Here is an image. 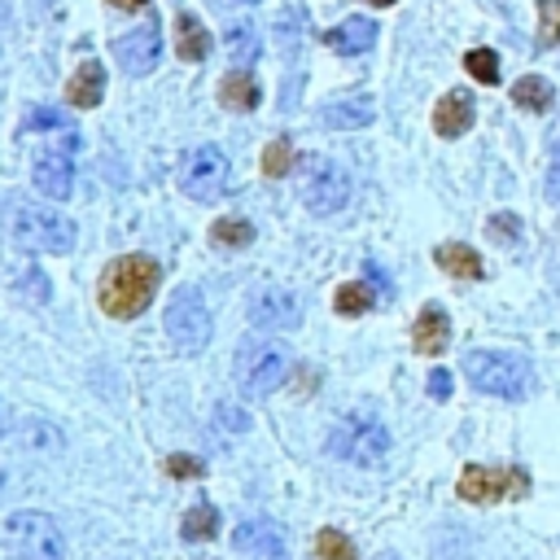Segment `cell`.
Returning a JSON list of instances; mask_svg holds the SVG:
<instances>
[{"instance_id":"obj_1","label":"cell","mask_w":560,"mask_h":560,"mask_svg":"<svg viewBox=\"0 0 560 560\" xmlns=\"http://www.w3.org/2000/svg\"><path fill=\"white\" fill-rule=\"evenodd\" d=\"M162 284V267L149 258V254H122L114 258L105 271H101V284H96V298H101V311L114 315V319H136L144 315V306L153 302Z\"/></svg>"},{"instance_id":"obj_2","label":"cell","mask_w":560,"mask_h":560,"mask_svg":"<svg viewBox=\"0 0 560 560\" xmlns=\"http://www.w3.org/2000/svg\"><path fill=\"white\" fill-rule=\"evenodd\" d=\"M464 376L472 389L481 394H494V398H529L534 394V368L521 359V354H508V350H468L464 354Z\"/></svg>"},{"instance_id":"obj_3","label":"cell","mask_w":560,"mask_h":560,"mask_svg":"<svg viewBox=\"0 0 560 560\" xmlns=\"http://www.w3.org/2000/svg\"><path fill=\"white\" fill-rule=\"evenodd\" d=\"M9 232L22 249L35 254H66L74 245V223L52 206H35V201H18L9 210Z\"/></svg>"},{"instance_id":"obj_4","label":"cell","mask_w":560,"mask_h":560,"mask_svg":"<svg viewBox=\"0 0 560 560\" xmlns=\"http://www.w3.org/2000/svg\"><path fill=\"white\" fill-rule=\"evenodd\" d=\"M289 368H293V354H289L284 341L254 337V341H241V350H236V385L249 398H262V394L280 389Z\"/></svg>"},{"instance_id":"obj_5","label":"cell","mask_w":560,"mask_h":560,"mask_svg":"<svg viewBox=\"0 0 560 560\" xmlns=\"http://www.w3.org/2000/svg\"><path fill=\"white\" fill-rule=\"evenodd\" d=\"M4 547L18 560H66V534L48 512H13L4 521Z\"/></svg>"},{"instance_id":"obj_6","label":"cell","mask_w":560,"mask_h":560,"mask_svg":"<svg viewBox=\"0 0 560 560\" xmlns=\"http://www.w3.org/2000/svg\"><path fill=\"white\" fill-rule=\"evenodd\" d=\"M328 451L337 459H350V464H376L389 451V429L372 411H350L328 433Z\"/></svg>"},{"instance_id":"obj_7","label":"cell","mask_w":560,"mask_h":560,"mask_svg":"<svg viewBox=\"0 0 560 560\" xmlns=\"http://www.w3.org/2000/svg\"><path fill=\"white\" fill-rule=\"evenodd\" d=\"M455 494L464 503L490 508V503H508V499H525L529 494V472L525 468H486V464H468L455 481Z\"/></svg>"},{"instance_id":"obj_8","label":"cell","mask_w":560,"mask_h":560,"mask_svg":"<svg viewBox=\"0 0 560 560\" xmlns=\"http://www.w3.org/2000/svg\"><path fill=\"white\" fill-rule=\"evenodd\" d=\"M166 337H171V346L179 354L206 350V341H210V311H206V302H201V293L192 284L175 289V298L166 306Z\"/></svg>"},{"instance_id":"obj_9","label":"cell","mask_w":560,"mask_h":560,"mask_svg":"<svg viewBox=\"0 0 560 560\" xmlns=\"http://www.w3.org/2000/svg\"><path fill=\"white\" fill-rule=\"evenodd\" d=\"M302 201L315 214H337L350 201V175L341 162L332 158H311L306 175H302Z\"/></svg>"},{"instance_id":"obj_10","label":"cell","mask_w":560,"mask_h":560,"mask_svg":"<svg viewBox=\"0 0 560 560\" xmlns=\"http://www.w3.org/2000/svg\"><path fill=\"white\" fill-rule=\"evenodd\" d=\"M179 188H184L188 197H197V201L219 197V192L228 188V158H223V149L197 144V149L179 162Z\"/></svg>"},{"instance_id":"obj_11","label":"cell","mask_w":560,"mask_h":560,"mask_svg":"<svg viewBox=\"0 0 560 560\" xmlns=\"http://www.w3.org/2000/svg\"><path fill=\"white\" fill-rule=\"evenodd\" d=\"M232 547L245 556V560H284L289 547H284V529L267 516H254V521H241L232 529Z\"/></svg>"},{"instance_id":"obj_12","label":"cell","mask_w":560,"mask_h":560,"mask_svg":"<svg viewBox=\"0 0 560 560\" xmlns=\"http://www.w3.org/2000/svg\"><path fill=\"white\" fill-rule=\"evenodd\" d=\"M114 57H118V66H122L127 74H149V70L158 66V57H162L158 22H144V26L127 31V35H118V39H114Z\"/></svg>"},{"instance_id":"obj_13","label":"cell","mask_w":560,"mask_h":560,"mask_svg":"<svg viewBox=\"0 0 560 560\" xmlns=\"http://www.w3.org/2000/svg\"><path fill=\"white\" fill-rule=\"evenodd\" d=\"M249 319H254L258 328H276V332H284V328H298V319H302V302H298L289 289H262V293L249 302Z\"/></svg>"},{"instance_id":"obj_14","label":"cell","mask_w":560,"mask_h":560,"mask_svg":"<svg viewBox=\"0 0 560 560\" xmlns=\"http://www.w3.org/2000/svg\"><path fill=\"white\" fill-rule=\"evenodd\" d=\"M472 118H477V105H472V92H464V88H451V92L433 105V131H438L442 140L464 136V131L472 127Z\"/></svg>"},{"instance_id":"obj_15","label":"cell","mask_w":560,"mask_h":560,"mask_svg":"<svg viewBox=\"0 0 560 560\" xmlns=\"http://www.w3.org/2000/svg\"><path fill=\"white\" fill-rule=\"evenodd\" d=\"M411 346H416V354H429V359H438V354L451 346V315H446L438 302H429V306L416 315V324H411Z\"/></svg>"},{"instance_id":"obj_16","label":"cell","mask_w":560,"mask_h":560,"mask_svg":"<svg viewBox=\"0 0 560 560\" xmlns=\"http://www.w3.org/2000/svg\"><path fill=\"white\" fill-rule=\"evenodd\" d=\"M35 188H39L44 197H52V201H66L70 188H74V162H70L66 153H57V149L39 153V158H35Z\"/></svg>"},{"instance_id":"obj_17","label":"cell","mask_w":560,"mask_h":560,"mask_svg":"<svg viewBox=\"0 0 560 560\" xmlns=\"http://www.w3.org/2000/svg\"><path fill=\"white\" fill-rule=\"evenodd\" d=\"M372 118H376L372 96H341V101H328L319 109V122L332 131H354V127H368Z\"/></svg>"},{"instance_id":"obj_18","label":"cell","mask_w":560,"mask_h":560,"mask_svg":"<svg viewBox=\"0 0 560 560\" xmlns=\"http://www.w3.org/2000/svg\"><path fill=\"white\" fill-rule=\"evenodd\" d=\"M66 96H70V105H79V109H96V105L105 101V66H101L96 57H88V61L70 74Z\"/></svg>"},{"instance_id":"obj_19","label":"cell","mask_w":560,"mask_h":560,"mask_svg":"<svg viewBox=\"0 0 560 560\" xmlns=\"http://www.w3.org/2000/svg\"><path fill=\"white\" fill-rule=\"evenodd\" d=\"M324 44H328L332 52H346V57L368 52V48L376 44V22H372V18H346L341 26L324 31Z\"/></svg>"},{"instance_id":"obj_20","label":"cell","mask_w":560,"mask_h":560,"mask_svg":"<svg viewBox=\"0 0 560 560\" xmlns=\"http://www.w3.org/2000/svg\"><path fill=\"white\" fill-rule=\"evenodd\" d=\"M433 262H438L446 276H455V280H481V276H486L481 254H477L472 245H464V241H446V245H438V249H433Z\"/></svg>"},{"instance_id":"obj_21","label":"cell","mask_w":560,"mask_h":560,"mask_svg":"<svg viewBox=\"0 0 560 560\" xmlns=\"http://www.w3.org/2000/svg\"><path fill=\"white\" fill-rule=\"evenodd\" d=\"M219 101L228 105V109H236V114H245V109H254L258 101H262V92H258V83H254V74L249 70H228L223 79H219Z\"/></svg>"},{"instance_id":"obj_22","label":"cell","mask_w":560,"mask_h":560,"mask_svg":"<svg viewBox=\"0 0 560 560\" xmlns=\"http://www.w3.org/2000/svg\"><path fill=\"white\" fill-rule=\"evenodd\" d=\"M210 52V31L197 22V13H175V57L201 61Z\"/></svg>"},{"instance_id":"obj_23","label":"cell","mask_w":560,"mask_h":560,"mask_svg":"<svg viewBox=\"0 0 560 560\" xmlns=\"http://www.w3.org/2000/svg\"><path fill=\"white\" fill-rule=\"evenodd\" d=\"M512 101H516L521 109H529V114H547L551 101H556V88H551L542 74H521V79L512 83Z\"/></svg>"},{"instance_id":"obj_24","label":"cell","mask_w":560,"mask_h":560,"mask_svg":"<svg viewBox=\"0 0 560 560\" xmlns=\"http://www.w3.org/2000/svg\"><path fill=\"white\" fill-rule=\"evenodd\" d=\"M376 284H368V280H350V284H341L337 293H332V306H337V315H363V311H372L376 306Z\"/></svg>"},{"instance_id":"obj_25","label":"cell","mask_w":560,"mask_h":560,"mask_svg":"<svg viewBox=\"0 0 560 560\" xmlns=\"http://www.w3.org/2000/svg\"><path fill=\"white\" fill-rule=\"evenodd\" d=\"M179 534H184V542H210L219 534V508L192 503L188 516H184V525H179Z\"/></svg>"},{"instance_id":"obj_26","label":"cell","mask_w":560,"mask_h":560,"mask_svg":"<svg viewBox=\"0 0 560 560\" xmlns=\"http://www.w3.org/2000/svg\"><path fill=\"white\" fill-rule=\"evenodd\" d=\"M223 44H228V57L236 66H249L258 57V31H254V22H232L223 31Z\"/></svg>"},{"instance_id":"obj_27","label":"cell","mask_w":560,"mask_h":560,"mask_svg":"<svg viewBox=\"0 0 560 560\" xmlns=\"http://www.w3.org/2000/svg\"><path fill=\"white\" fill-rule=\"evenodd\" d=\"M210 241L214 245H228V249H241V245H249L254 241V223L249 219H219L214 228H210Z\"/></svg>"},{"instance_id":"obj_28","label":"cell","mask_w":560,"mask_h":560,"mask_svg":"<svg viewBox=\"0 0 560 560\" xmlns=\"http://www.w3.org/2000/svg\"><path fill=\"white\" fill-rule=\"evenodd\" d=\"M315 556H319V560H359L354 542H350L341 529H319V534H315Z\"/></svg>"},{"instance_id":"obj_29","label":"cell","mask_w":560,"mask_h":560,"mask_svg":"<svg viewBox=\"0 0 560 560\" xmlns=\"http://www.w3.org/2000/svg\"><path fill=\"white\" fill-rule=\"evenodd\" d=\"M464 70L477 79V83H499V52L494 48H472V52H464Z\"/></svg>"},{"instance_id":"obj_30","label":"cell","mask_w":560,"mask_h":560,"mask_svg":"<svg viewBox=\"0 0 560 560\" xmlns=\"http://www.w3.org/2000/svg\"><path fill=\"white\" fill-rule=\"evenodd\" d=\"M289 166H293V144L280 136V140H271L262 149V175L267 179H280V175H289Z\"/></svg>"},{"instance_id":"obj_31","label":"cell","mask_w":560,"mask_h":560,"mask_svg":"<svg viewBox=\"0 0 560 560\" xmlns=\"http://www.w3.org/2000/svg\"><path fill=\"white\" fill-rule=\"evenodd\" d=\"M538 44L542 48L560 44V0H538Z\"/></svg>"},{"instance_id":"obj_32","label":"cell","mask_w":560,"mask_h":560,"mask_svg":"<svg viewBox=\"0 0 560 560\" xmlns=\"http://www.w3.org/2000/svg\"><path fill=\"white\" fill-rule=\"evenodd\" d=\"M486 232H490L499 245H512V241H521V219H516V214H490Z\"/></svg>"},{"instance_id":"obj_33","label":"cell","mask_w":560,"mask_h":560,"mask_svg":"<svg viewBox=\"0 0 560 560\" xmlns=\"http://www.w3.org/2000/svg\"><path fill=\"white\" fill-rule=\"evenodd\" d=\"M171 477H201L206 472V464L197 459V455H166V464H162Z\"/></svg>"},{"instance_id":"obj_34","label":"cell","mask_w":560,"mask_h":560,"mask_svg":"<svg viewBox=\"0 0 560 560\" xmlns=\"http://www.w3.org/2000/svg\"><path fill=\"white\" fill-rule=\"evenodd\" d=\"M61 122H66V118H61L57 109H48V105H35V109L26 114V127H31V131H52V127H61Z\"/></svg>"},{"instance_id":"obj_35","label":"cell","mask_w":560,"mask_h":560,"mask_svg":"<svg viewBox=\"0 0 560 560\" xmlns=\"http://www.w3.org/2000/svg\"><path fill=\"white\" fill-rule=\"evenodd\" d=\"M429 394L433 398H451V372L446 368H433L429 372Z\"/></svg>"},{"instance_id":"obj_36","label":"cell","mask_w":560,"mask_h":560,"mask_svg":"<svg viewBox=\"0 0 560 560\" xmlns=\"http://www.w3.org/2000/svg\"><path fill=\"white\" fill-rule=\"evenodd\" d=\"M105 4H114V9H122V13H131V9H144L149 0H105Z\"/></svg>"},{"instance_id":"obj_37","label":"cell","mask_w":560,"mask_h":560,"mask_svg":"<svg viewBox=\"0 0 560 560\" xmlns=\"http://www.w3.org/2000/svg\"><path fill=\"white\" fill-rule=\"evenodd\" d=\"M0 438H9V407L0 402Z\"/></svg>"},{"instance_id":"obj_38","label":"cell","mask_w":560,"mask_h":560,"mask_svg":"<svg viewBox=\"0 0 560 560\" xmlns=\"http://www.w3.org/2000/svg\"><path fill=\"white\" fill-rule=\"evenodd\" d=\"M376 560H398V556H394V551H381V556H376Z\"/></svg>"},{"instance_id":"obj_39","label":"cell","mask_w":560,"mask_h":560,"mask_svg":"<svg viewBox=\"0 0 560 560\" xmlns=\"http://www.w3.org/2000/svg\"><path fill=\"white\" fill-rule=\"evenodd\" d=\"M368 4H394V0H368Z\"/></svg>"},{"instance_id":"obj_40","label":"cell","mask_w":560,"mask_h":560,"mask_svg":"<svg viewBox=\"0 0 560 560\" xmlns=\"http://www.w3.org/2000/svg\"><path fill=\"white\" fill-rule=\"evenodd\" d=\"M241 4H258V0H241Z\"/></svg>"}]
</instances>
